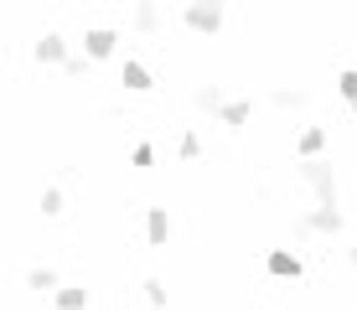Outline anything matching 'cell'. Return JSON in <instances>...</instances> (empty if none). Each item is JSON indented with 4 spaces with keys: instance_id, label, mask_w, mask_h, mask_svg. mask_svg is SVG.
I'll return each instance as SVG.
<instances>
[{
    "instance_id": "cell-1",
    "label": "cell",
    "mask_w": 357,
    "mask_h": 310,
    "mask_svg": "<svg viewBox=\"0 0 357 310\" xmlns=\"http://www.w3.org/2000/svg\"><path fill=\"white\" fill-rule=\"evenodd\" d=\"M301 176L311 181V192L321 196V207H337V171H331L321 155H311V160H305V166H301Z\"/></svg>"
},
{
    "instance_id": "cell-2",
    "label": "cell",
    "mask_w": 357,
    "mask_h": 310,
    "mask_svg": "<svg viewBox=\"0 0 357 310\" xmlns=\"http://www.w3.org/2000/svg\"><path fill=\"white\" fill-rule=\"evenodd\" d=\"M187 26L202 31V36H213L218 26H223V0H192V6H187Z\"/></svg>"
},
{
    "instance_id": "cell-3",
    "label": "cell",
    "mask_w": 357,
    "mask_h": 310,
    "mask_svg": "<svg viewBox=\"0 0 357 310\" xmlns=\"http://www.w3.org/2000/svg\"><path fill=\"white\" fill-rule=\"evenodd\" d=\"M295 233H342V212L337 207H316L311 217L295 222Z\"/></svg>"
},
{
    "instance_id": "cell-4",
    "label": "cell",
    "mask_w": 357,
    "mask_h": 310,
    "mask_svg": "<svg viewBox=\"0 0 357 310\" xmlns=\"http://www.w3.org/2000/svg\"><path fill=\"white\" fill-rule=\"evenodd\" d=\"M264 269H269L275 279H301V274H305V264H301L295 254H285V248H275V254L264 258Z\"/></svg>"
},
{
    "instance_id": "cell-5",
    "label": "cell",
    "mask_w": 357,
    "mask_h": 310,
    "mask_svg": "<svg viewBox=\"0 0 357 310\" xmlns=\"http://www.w3.org/2000/svg\"><path fill=\"white\" fill-rule=\"evenodd\" d=\"M119 83H125V88H130V93H151V88H155V78H151V68H145V62H135V57L125 62V72H119Z\"/></svg>"
},
{
    "instance_id": "cell-6",
    "label": "cell",
    "mask_w": 357,
    "mask_h": 310,
    "mask_svg": "<svg viewBox=\"0 0 357 310\" xmlns=\"http://www.w3.org/2000/svg\"><path fill=\"white\" fill-rule=\"evenodd\" d=\"M31 57H36V62H68V42H63L57 31H47V36H36Z\"/></svg>"
},
{
    "instance_id": "cell-7",
    "label": "cell",
    "mask_w": 357,
    "mask_h": 310,
    "mask_svg": "<svg viewBox=\"0 0 357 310\" xmlns=\"http://www.w3.org/2000/svg\"><path fill=\"white\" fill-rule=\"evenodd\" d=\"M114 42H119V36H114V31H109V26H93V31H83V52H89L93 62H98V57H109V52H114Z\"/></svg>"
},
{
    "instance_id": "cell-8",
    "label": "cell",
    "mask_w": 357,
    "mask_h": 310,
    "mask_svg": "<svg viewBox=\"0 0 357 310\" xmlns=\"http://www.w3.org/2000/svg\"><path fill=\"white\" fill-rule=\"evenodd\" d=\"M145 238H151L155 248L171 238V217H166V207H151V212H145Z\"/></svg>"
},
{
    "instance_id": "cell-9",
    "label": "cell",
    "mask_w": 357,
    "mask_h": 310,
    "mask_svg": "<svg viewBox=\"0 0 357 310\" xmlns=\"http://www.w3.org/2000/svg\"><path fill=\"white\" fill-rule=\"evenodd\" d=\"M249 114H254V104H249V98H233V104L218 109V119H223L228 130H243V124H249Z\"/></svg>"
},
{
    "instance_id": "cell-10",
    "label": "cell",
    "mask_w": 357,
    "mask_h": 310,
    "mask_svg": "<svg viewBox=\"0 0 357 310\" xmlns=\"http://www.w3.org/2000/svg\"><path fill=\"white\" fill-rule=\"evenodd\" d=\"M321 150H326V130H316V124H311V130H301V160H311Z\"/></svg>"
},
{
    "instance_id": "cell-11",
    "label": "cell",
    "mask_w": 357,
    "mask_h": 310,
    "mask_svg": "<svg viewBox=\"0 0 357 310\" xmlns=\"http://www.w3.org/2000/svg\"><path fill=\"white\" fill-rule=\"evenodd\" d=\"M135 26H140V31H155V26H161V10H155V0H140V6H135Z\"/></svg>"
},
{
    "instance_id": "cell-12",
    "label": "cell",
    "mask_w": 357,
    "mask_h": 310,
    "mask_svg": "<svg viewBox=\"0 0 357 310\" xmlns=\"http://www.w3.org/2000/svg\"><path fill=\"white\" fill-rule=\"evenodd\" d=\"M269 104H275V109H305V93L301 88H275V93H269Z\"/></svg>"
},
{
    "instance_id": "cell-13",
    "label": "cell",
    "mask_w": 357,
    "mask_h": 310,
    "mask_svg": "<svg viewBox=\"0 0 357 310\" xmlns=\"http://www.w3.org/2000/svg\"><path fill=\"white\" fill-rule=\"evenodd\" d=\"M192 104H197V109H207V114H218V109H223L228 98L218 93V88H197V93H192Z\"/></svg>"
},
{
    "instance_id": "cell-14",
    "label": "cell",
    "mask_w": 357,
    "mask_h": 310,
    "mask_svg": "<svg viewBox=\"0 0 357 310\" xmlns=\"http://www.w3.org/2000/svg\"><path fill=\"white\" fill-rule=\"evenodd\" d=\"M26 284H31V290H42V295H57V274H52V269H31Z\"/></svg>"
},
{
    "instance_id": "cell-15",
    "label": "cell",
    "mask_w": 357,
    "mask_h": 310,
    "mask_svg": "<svg viewBox=\"0 0 357 310\" xmlns=\"http://www.w3.org/2000/svg\"><path fill=\"white\" fill-rule=\"evenodd\" d=\"M52 300H57V310H83L89 305V290H57Z\"/></svg>"
},
{
    "instance_id": "cell-16",
    "label": "cell",
    "mask_w": 357,
    "mask_h": 310,
    "mask_svg": "<svg viewBox=\"0 0 357 310\" xmlns=\"http://www.w3.org/2000/svg\"><path fill=\"white\" fill-rule=\"evenodd\" d=\"M337 88H342V98H347V104H352V114H357V68L342 72V78H337Z\"/></svg>"
},
{
    "instance_id": "cell-17",
    "label": "cell",
    "mask_w": 357,
    "mask_h": 310,
    "mask_svg": "<svg viewBox=\"0 0 357 310\" xmlns=\"http://www.w3.org/2000/svg\"><path fill=\"white\" fill-rule=\"evenodd\" d=\"M57 212H63V192L47 186V192H42V217H57Z\"/></svg>"
},
{
    "instance_id": "cell-18",
    "label": "cell",
    "mask_w": 357,
    "mask_h": 310,
    "mask_svg": "<svg viewBox=\"0 0 357 310\" xmlns=\"http://www.w3.org/2000/svg\"><path fill=\"white\" fill-rule=\"evenodd\" d=\"M140 290H145V300H151L155 310H161V305H166V284H161V279H145V284H140Z\"/></svg>"
},
{
    "instance_id": "cell-19",
    "label": "cell",
    "mask_w": 357,
    "mask_h": 310,
    "mask_svg": "<svg viewBox=\"0 0 357 310\" xmlns=\"http://www.w3.org/2000/svg\"><path fill=\"white\" fill-rule=\"evenodd\" d=\"M176 150H181V160H197V155H202V140H197V134H181Z\"/></svg>"
},
{
    "instance_id": "cell-20",
    "label": "cell",
    "mask_w": 357,
    "mask_h": 310,
    "mask_svg": "<svg viewBox=\"0 0 357 310\" xmlns=\"http://www.w3.org/2000/svg\"><path fill=\"white\" fill-rule=\"evenodd\" d=\"M89 62H93V57H68L63 72H68V78H83V72H89Z\"/></svg>"
},
{
    "instance_id": "cell-21",
    "label": "cell",
    "mask_w": 357,
    "mask_h": 310,
    "mask_svg": "<svg viewBox=\"0 0 357 310\" xmlns=\"http://www.w3.org/2000/svg\"><path fill=\"white\" fill-rule=\"evenodd\" d=\"M347 258H352V264H357V243H352V248H347Z\"/></svg>"
}]
</instances>
